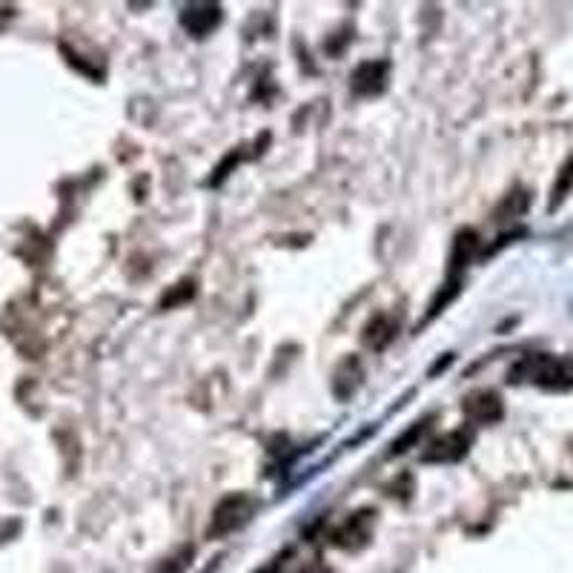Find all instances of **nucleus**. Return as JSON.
<instances>
[{
    "mask_svg": "<svg viewBox=\"0 0 573 573\" xmlns=\"http://www.w3.org/2000/svg\"><path fill=\"white\" fill-rule=\"evenodd\" d=\"M516 376L539 384L545 390H568L573 387V359L562 356H531L516 367Z\"/></svg>",
    "mask_w": 573,
    "mask_h": 573,
    "instance_id": "f257e3e1",
    "label": "nucleus"
},
{
    "mask_svg": "<svg viewBox=\"0 0 573 573\" xmlns=\"http://www.w3.org/2000/svg\"><path fill=\"white\" fill-rule=\"evenodd\" d=\"M258 510V502H255L253 496H247V493H233V496H227L213 513V522H210V536H227V533L241 531L250 519H253V513Z\"/></svg>",
    "mask_w": 573,
    "mask_h": 573,
    "instance_id": "f03ea898",
    "label": "nucleus"
},
{
    "mask_svg": "<svg viewBox=\"0 0 573 573\" xmlns=\"http://www.w3.org/2000/svg\"><path fill=\"white\" fill-rule=\"evenodd\" d=\"M467 447H470V436L465 430H453V433H445L442 439L430 442L425 453H422V459L425 462H442V465L445 462H459L467 453Z\"/></svg>",
    "mask_w": 573,
    "mask_h": 573,
    "instance_id": "7ed1b4c3",
    "label": "nucleus"
},
{
    "mask_svg": "<svg viewBox=\"0 0 573 573\" xmlns=\"http://www.w3.org/2000/svg\"><path fill=\"white\" fill-rule=\"evenodd\" d=\"M465 416L470 422H479V425H493L502 419V399L490 390H476L470 393L462 404Z\"/></svg>",
    "mask_w": 573,
    "mask_h": 573,
    "instance_id": "20e7f679",
    "label": "nucleus"
},
{
    "mask_svg": "<svg viewBox=\"0 0 573 573\" xmlns=\"http://www.w3.org/2000/svg\"><path fill=\"white\" fill-rule=\"evenodd\" d=\"M387 84V64L382 61H367L353 72V92L359 95H379Z\"/></svg>",
    "mask_w": 573,
    "mask_h": 573,
    "instance_id": "39448f33",
    "label": "nucleus"
},
{
    "mask_svg": "<svg viewBox=\"0 0 573 573\" xmlns=\"http://www.w3.org/2000/svg\"><path fill=\"white\" fill-rule=\"evenodd\" d=\"M181 21L184 26L190 29L192 35H207V32H213V26H218L221 21V9L213 6V3H198V6H187L184 9V15H181Z\"/></svg>",
    "mask_w": 573,
    "mask_h": 573,
    "instance_id": "423d86ee",
    "label": "nucleus"
},
{
    "mask_svg": "<svg viewBox=\"0 0 573 573\" xmlns=\"http://www.w3.org/2000/svg\"><path fill=\"white\" fill-rule=\"evenodd\" d=\"M370 536V513H356L339 533H336V545L341 548H359Z\"/></svg>",
    "mask_w": 573,
    "mask_h": 573,
    "instance_id": "0eeeda50",
    "label": "nucleus"
},
{
    "mask_svg": "<svg viewBox=\"0 0 573 573\" xmlns=\"http://www.w3.org/2000/svg\"><path fill=\"white\" fill-rule=\"evenodd\" d=\"M396 330H399V324L390 319V316H376L364 327V344L373 347V350H384L393 341Z\"/></svg>",
    "mask_w": 573,
    "mask_h": 573,
    "instance_id": "6e6552de",
    "label": "nucleus"
},
{
    "mask_svg": "<svg viewBox=\"0 0 573 573\" xmlns=\"http://www.w3.org/2000/svg\"><path fill=\"white\" fill-rule=\"evenodd\" d=\"M573 184V161L562 170V175H559V181H556V187H553V207L565 198V192L571 190Z\"/></svg>",
    "mask_w": 573,
    "mask_h": 573,
    "instance_id": "1a4fd4ad",
    "label": "nucleus"
}]
</instances>
